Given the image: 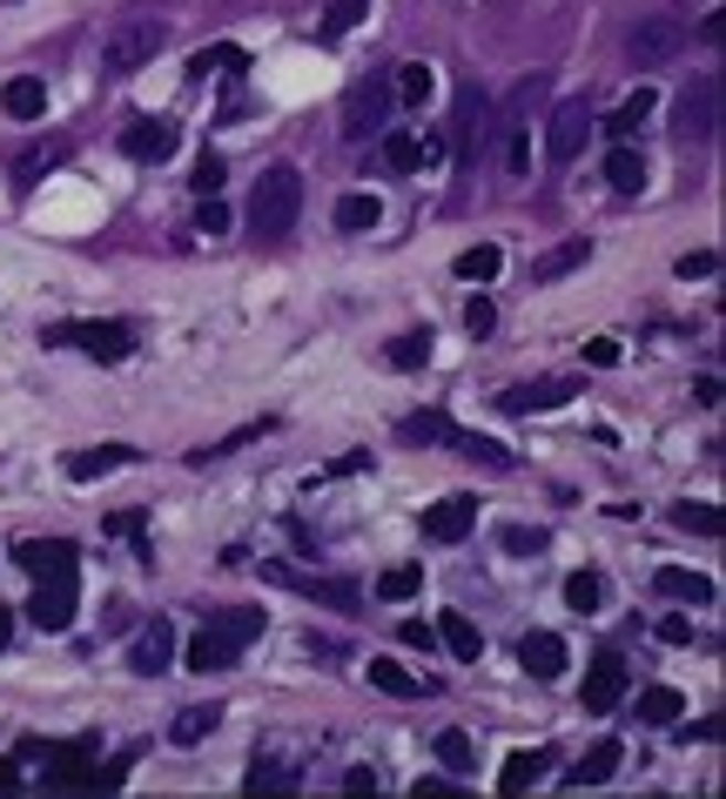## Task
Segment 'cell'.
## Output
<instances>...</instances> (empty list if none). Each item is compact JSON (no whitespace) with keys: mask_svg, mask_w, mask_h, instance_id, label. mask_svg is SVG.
<instances>
[{"mask_svg":"<svg viewBox=\"0 0 726 799\" xmlns=\"http://www.w3.org/2000/svg\"><path fill=\"white\" fill-rule=\"evenodd\" d=\"M464 329H471V336H492V329H498L492 296H471V303H464Z\"/></svg>","mask_w":726,"mask_h":799,"instance_id":"cell-42","label":"cell"},{"mask_svg":"<svg viewBox=\"0 0 726 799\" xmlns=\"http://www.w3.org/2000/svg\"><path fill=\"white\" fill-rule=\"evenodd\" d=\"M653 108H660V87H632V95L606 115V128H612V135H632V128H639L645 115H653Z\"/></svg>","mask_w":726,"mask_h":799,"instance_id":"cell-23","label":"cell"},{"mask_svg":"<svg viewBox=\"0 0 726 799\" xmlns=\"http://www.w3.org/2000/svg\"><path fill=\"white\" fill-rule=\"evenodd\" d=\"M505 545H512L518 558H538V551H545V530H525V524H512V530H505Z\"/></svg>","mask_w":726,"mask_h":799,"instance_id":"cell-47","label":"cell"},{"mask_svg":"<svg viewBox=\"0 0 726 799\" xmlns=\"http://www.w3.org/2000/svg\"><path fill=\"white\" fill-rule=\"evenodd\" d=\"M625 679H632L625 659H619V652H599L592 672H586V698H579V705H586V713H619V705H625Z\"/></svg>","mask_w":726,"mask_h":799,"instance_id":"cell-6","label":"cell"},{"mask_svg":"<svg viewBox=\"0 0 726 799\" xmlns=\"http://www.w3.org/2000/svg\"><path fill=\"white\" fill-rule=\"evenodd\" d=\"M619 759H625V746H619V739H599L572 772H565V786H606V779L619 772Z\"/></svg>","mask_w":726,"mask_h":799,"instance_id":"cell-18","label":"cell"},{"mask_svg":"<svg viewBox=\"0 0 726 799\" xmlns=\"http://www.w3.org/2000/svg\"><path fill=\"white\" fill-rule=\"evenodd\" d=\"M377 128H383V87H357V95H350V115H344V135L364 141V135H377Z\"/></svg>","mask_w":726,"mask_h":799,"instance_id":"cell-22","label":"cell"},{"mask_svg":"<svg viewBox=\"0 0 726 799\" xmlns=\"http://www.w3.org/2000/svg\"><path fill=\"white\" fill-rule=\"evenodd\" d=\"M586 141H592L586 102H558V108H551V128H545V155H551V161H579Z\"/></svg>","mask_w":726,"mask_h":799,"instance_id":"cell-5","label":"cell"},{"mask_svg":"<svg viewBox=\"0 0 726 799\" xmlns=\"http://www.w3.org/2000/svg\"><path fill=\"white\" fill-rule=\"evenodd\" d=\"M222 175H229V168H222L215 155H202V161L189 168V182H196V196H215V189H222Z\"/></svg>","mask_w":726,"mask_h":799,"instance_id":"cell-45","label":"cell"},{"mask_svg":"<svg viewBox=\"0 0 726 799\" xmlns=\"http://www.w3.org/2000/svg\"><path fill=\"white\" fill-rule=\"evenodd\" d=\"M196 229H202V235H229V209H222V202L209 196V209L196 215Z\"/></svg>","mask_w":726,"mask_h":799,"instance_id":"cell-49","label":"cell"},{"mask_svg":"<svg viewBox=\"0 0 726 799\" xmlns=\"http://www.w3.org/2000/svg\"><path fill=\"white\" fill-rule=\"evenodd\" d=\"M586 262H592V242H558L551 255H538V262H532V283H558V276L586 270Z\"/></svg>","mask_w":726,"mask_h":799,"instance_id":"cell-19","label":"cell"},{"mask_svg":"<svg viewBox=\"0 0 726 799\" xmlns=\"http://www.w3.org/2000/svg\"><path fill=\"white\" fill-rule=\"evenodd\" d=\"M235 652H242V645H235L229 632L202 625V632L189 639V659H182V665H189V672H229V665H235Z\"/></svg>","mask_w":726,"mask_h":799,"instance_id":"cell-14","label":"cell"},{"mask_svg":"<svg viewBox=\"0 0 726 799\" xmlns=\"http://www.w3.org/2000/svg\"><path fill=\"white\" fill-rule=\"evenodd\" d=\"M122 464H135L128 443H102V451H74V458H67V477H74V484H95V477H108V471H122Z\"/></svg>","mask_w":726,"mask_h":799,"instance_id":"cell-16","label":"cell"},{"mask_svg":"<svg viewBox=\"0 0 726 799\" xmlns=\"http://www.w3.org/2000/svg\"><path fill=\"white\" fill-rule=\"evenodd\" d=\"M660 639H666V645H686V639H693V618H680V611L660 618Z\"/></svg>","mask_w":726,"mask_h":799,"instance_id":"cell-51","label":"cell"},{"mask_svg":"<svg viewBox=\"0 0 726 799\" xmlns=\"http://www.w3.org/2000/svg\"><path fill=\"white\" fill-rule=\"evenodd\" d=\"M14 558H21L34 578H74V545H61V538H48V545L34 538V545H21Z\"/></svg>","mask_w":726,"mask_h":799,"instance_id":"cell-17","label":"cell"},{"mask_svg":"<svg viewBox=\"0 0 726 799\" xmlns=\"http://www.w3.org/2000/svg\"><path fill=\"white\" fill-rule=\"evenodd\" d=\"M370 685H377V692H397V698H424V679H411L397 659H370Z\"/></svg>","mask_w":726,"mask_h":799,"instance_id":"cell-31","label":"cell"},{"mask_svg":"<svg viewBox=\"0 0 726 799\" xmlns=\"http://www.w3.org/2000/svg\"><path fill=\"white\" fill-rule=\"evenodd\" d=\"M424 591V571L418 565H390L383 578H377V598H418Z\"/></svg>","mask_w":726,"mask_h":799,"instance_id":"cell-36","label":"cell"},{"mask_svg":"<svg viewBox=\"0 0 726 799\" xmlns=\"http://www.w3.org/2000/svg\"><path fill=\"white\" fill-rule=\"evenodd\" d=\"M713 108H719V87H713V81H693L686 95H680V122H673L680 141H706V135H713Z\"/></svg>","mask_w":726,"mask_h":799,"instance_id":"cell-9","label":"cell"},{"mask_svg":"<svg viewBox=\"0 0 726 799\" xmlns=\"http://www.w3.org/2000/svg\"><path fill=\"white\" fill-rule=\"evenodd\" d=\"M128 665H135L141 679H155V672H169V665H176V632H169V625H161V618H155V625H148V632L135 639Z\"/></svg>","mask_w":726,"mask_h":799,"instance_id":"cell-13","label":"cell"},{"mask_svg":"<svg viewBox=\"0 0 726 799\" xmlns=\"http://www.w3.org/2000/svg\"><path fill=\"white\" fill-rule=\"evenodd\" d=\"M209 625H215V632H229L235 645H250V639L263 632V604H229V611H215V618H209Z\"/></svg>","mask_w":726,"mask_h":799,"instance_id":"cell-26","label":"cell"},{"mask_svg":"<svg viewBox=\"0 0 726 799\" xmlns=\"http://www.w3.org/2000/svg\"><path fill=\"white\" fill-rule=\"evenodd\" d=\"M169 148H176V122H161V115H141L122 128V155H135V161H161Z\"/></svg>","mask_w":726,"mask_h":799,"instance_id":"cell-10","label":"cell"},{"mask_svg":"<svg viewBox=\"0 0 726 799\" xmlns=\"http://www.w3.org/2000/svg\"><path fill=\"white\" fill-rule=\"evenodd\" d=\"M438 625H424V618H403V645H431Z\"/></svg>","mask_w":726,"mask_h":799,"instance_id":"cell-52","label":"cell"},{"mask_svg":"<svg viewBox=\"0 0 726 799\" xmlns=\"http://www.w3.org/2000/svg\"><path fill=\"white\" fill-rule=\"evenodd\" d=\"M438 639L451 645V659H477V652H484V639H477V625H471L464 611H444V618H438Z\"/></svg>","mask_w":726,"mask_h":799,"instance_id":"cell-25","label":"cell"},{"mask_svg":"<svg viewBox=\"0 0 726 799\" xmlns=\"http://www.w3.org/2000/svg\"><path fill=\"white\" fill-rule=\"evenodd\" d=\"M713 270H719V255H713V249H699V255L680 262V276H686V283H699V276H713Z\"/></svg>","mask_w":726,"mask_h":799,"instance_id":"cell-48","label":"cell"},{"mask_svg":"<svg viewBox=\"0 0 726 799\" xmlns=\"http://www.w3.org/2000/svg\"><path fill=\"white\" fill-rule=\"evenodd\" d=\"M498 270H505V249H498V242H477V249L457 255V270H451V276H464V283H492Z\"/></svg>","mask_w":726,"mask_h":799,"instance_id":"cell-24","label":"cell"},{"mask_svg":"<svg viewBox=\"0 0 726 799\" xmlns=\"http://www.w3.org/2000/svg\"><path fill=\"white\" fill-rule=\"evenodd\" d=\"M0 108H8L14 122H41L48 115V81L41 74H14L8 87H0Z\"/></svg>","mask_w":726,"mask_h":799,"instance_id":"cell-15","label":"cell"},{"mask_svg":"<svg viewBox=\"0 0 726 799\" xmlns=\"http://www.w3.org/2000/svg\"><path fill=\"white\" fill-rule=\"evenodd\" d=\"M444 437H451L444 410H418V417H403V443H444Z\"/></svg>","mask_w":726,"mask_h":799,"instance_id":"cell-37","label":"cell"},{"mask_svg":"<svg viewBox=\"0 0 726 799\" xmlns=\"http://www.w3.org/2000/svg\"><path fill=\"white\" fill-rule=\"evenodd\" d=\"M545 759H551V753H512L505 772H498V792H525V786H538V779H545Z\"/></svg>","mask_w":726,"mask_h":799,"instance_id":"cell-30","label":"cell"},{"mask_svg":"<svg viewBox=\"0 0 726 799\" xmlns=\"http://www.w3.org/2000/svg\"><path fill=\"white\" fill-rule=\"evenodd\" d=\"M263 786H276V792H290V786H296V766H276V759H256V766H250V792H263Z\"/></svg>","mask_w":726,"mask_h":799,"instance_id":"cell-40","label":"cell"},{"mask_svg":"<svg viewBox=\"0 0 726 799\" xmlns=\"http://www.w3.org/2000/svg\"><path fill=\"white\" fill-rule=\"evenodd\" d=\"M666 598H680V604H713V578L706 571H686V565H666L660 578H653Z\"/></svg>","mask_w":726,"mask_h":799,"instance_id":"cell-20","label":"cell"},{"mask_svg":"<svg viewBox=\"0 0 726 799\" xmlns=\"http://www.w3.org/2000/svg\"><path fill=\"white\" fill-rule=\"evenodd\" d=\"M680 705H686V698H680L673 685H645V692H639V719H645V726H673Z\"/></svg>","mask_w":726,"mask_h":799,"instance_id":"cell-28","label":"cell"},{"mask_svg":"<svg viewBox=\"0 0 726 799\" xmlns=\"http://www.w3.org/2000/svg\"><path fill=\"white\" fill-rule=\"evenodd\" d=\"M383 357L397 364V370H418V364H431V329H411V336H397Z\"/></svg>","mask_w":726,"mask_h":799,"instance_id":"cell-34","label":"cell"},{"mask_svg":"<svg viewBox=\"0 0 726 799\" xmlns=\"http://www.w3.org/2000/svg\"><path fill=\"white\" fill-rule=\"evenodd\" d=\"M518 659H525V672L558 679V672H565V639H558V632H532V639L518 645Z\"/></svg>","mask_w":726,"mask_h":799,"instance_id":"cell-21","label":"cell"},{"mask_svg":"<svg viewBox=\"0 0 726 799\" xmlns=\"http://www.w3.org/2000/svg\"><path fill=\"white\" fill-rule=\"evenodd\" d=\"M431 95H438V74H431L424 61H411V67L397 74V108H424Z\"/></svg>","mask_w":726,"mask_h":799,"instance_id":"cell-27","label":"cell"},{"mask_svg":"<svg viewBox=\"0 0 726 799\" xmlns=\"http://www.w3.org/2000/svg\"><path fill=\"white\" fill-rule=\"evenodd\" d=\"M48 343L54 349H88L102 364H122L135 349V329L128 323H61V329H48Z\"/></svg>","mask_w":726,"mask_h":799,"instance_id":"cell-3","label":"cell"},{"mask_svg":"<svg viewBox=\"0 0 726 799\" xmlns=\"http://www.w3.org/2000/svg\"><path fill=\"white\" fill-rule=\"evenodd\" d=\"M680 48H686V28H680V21H666V14H653V21H639V28L625 34V54H632L639 67H660V61H680Z\"/></svg>","mask_w":726,"mask_h":799,"instance_id":"cell-4","label":"cell"},{"mask_svg":"<svg viewBox=\"0 0 726 799\" xmlns=\"http://www.w3.org/2000/svg\"><path fill=\"white\" fill-rule=\"evenodd\" d=\"M95 779H102V772H95L88 759H61V766L48 772V786H95Z\"/></svg>","mask_w":726,"mask_h":799,"instance_id":"cell-43","label":"cell"},{"mask_svg":"<svg viewBox=\"0 0 726 799\" xmlns=\"http://www.w3.org/2000/svg\"><path fill=\"white\" fill-rule=\"evenodd\" d=\"M438 155H444V141H418V135H403V128H390V135H383V161H390L397 175L438 168Z\"/></svg>","mask_w":726,"mask_h":799,"instance_id":"cell-12","label":"cell"},{"mask_svg":"<svg viewBox=\"0 0 726 799\" xmlns=\"http://www.w3.org/2000/svg\"><path fill=\"white\" fill-rule=\"evenodd\" d=\"M344 786H350V792H377V772H370V766H357V772H350Z\"/></svg>","mask_w":726,"mask_h":799,"instance_id":"cell-53","label":"cell"},{"mask_svg":"<svg viewBox=\"0 0 726 799\" xmlns=\"http://www.w3.org/2000/svg\"><path fill=\"white\" fill-rule=\"evenodd\" d=\"M8 639H14V611H8V604H0V645H8Z\"/></svg>","mask_w":726,"mask_h":799,"instance_id":"cell-54","label":"cell"},{"mask_svg":"<svg viewBox=\"0 0 726 799\" xmlns=\"http://www.w3.org/2000/svg\"><path fill=\"white\" fill-rule=\"evenodd\" d=\"M377 215H383V202H377V196H344V202H337V229H350V235H357V229H370Z\"/></svg>","mask_w":726,"mask_h":799,"instance_id":"cell-35","label":"cell"},{"mask_svg":"<svg viewBox=\"0 0 726 799\" xmlns=\"http://www.w3.org/2000/svg\"><path fill=\"white\" fill-rule=\"evenodd\" d=\"M565 604H572V611H599L606 604V578L599 571H572V578H565Z\"/></svg>","mask_w":726,"mask_h":799,"instance_id":"cell-33","label":"cell"},{"mask_svg":"<svg viewBox=\"0 0 726 799\" xmlns=\"http://www.w3.org/2000/svg\"><path fill=\"white\" fill-rule=\"evenodd\" d=\"M296 215H303V168L296 161H276V168H263V182H256V202H250V222H256V235H290L296 229Z\"/></svg>","mask_w":726,"mask_h":799,"instance_id":"cell-2","label":"cell"},{"mask_svg":"<svg viewBox=\"0 0 726 799\" xmlns=\"http://www.w3.org/2000/svg\"><path fill=\"white\" fill-rule=\"evenodd\" d=\"M586 364H599V370H612V364H619V343H612V336H599V343H586Z\"/></svg>","mask_w":726,"mask_h":799,"instance_id":"cell-50","label":"cell"},{"mask_svg":"<svg viewBox=\"0 0 726 799\" xmlns=\"http://www.w3.org/2000/svg\"><path fill=\"white\" fill-rule=\"evenodd\" d=\"M14 779H21V772H14V766H8V759H0V792H8V786H14Z\"/></svg>","mask_w":726,"mask_h":799,"instance_id":"cell-55","label":"cell"},{"mask_svg":"<svg viewBox=\"0 0 726 799\" xmlns=\"http://www.w3.org/2000/svg\"><path fill=\"white\" fill-rule=\"evenodd\" d=\"M579 397V383L572 377H545V383H518V390H505V410L512 417H532V410H558V403H572Z\"/></svg>","mask_w":726,"mask_h":799,"instance_id":"cell-11","label":"cell"},{"mask_svg":"<svg viewBox=\"0 0 726 799\" xmlns=\"http://www.w3.org/2000/svg\"><path fill=\"white\" fill-rule=\"evenodd\" d=\"M215 719H222V713H215V705H189V713H176V726H169V739H176V746H202V739L215 733Z\"/></svg>","mask_w":726,"mask_h":799,"instance_id":"cell-32","label":"cell"},{"mask_svg":"<svg viewBox=\"0 0 726 799\" xmlns=\"http://www.w3.org/2000/svg\"><path fill=\"white\" fill-rule=\"evenodd\" d=\"M438 759H444V772H471L477 759H471V739L451 726V733H438Z\"/></svg>","mask_w":726,"mask_h":799,"instance_id":"cell-38","label":"cell"},{"mask_svg":"<svg viewBox=\"0 0 726 799\" xmlns=\"http://www.w3.org/2000/svg\"><path fill=\"white\" fill-rule=\"evenodd\" d=\"M364 14H370V0H337V8H330V14H323V34H330V41H337V34H350V28H357Z\"/></svg>","mask_w":726,"mask_h":799,"instance_id":"cell-39","label":"cell"},{"mask_svg":"<svg viewBox=\"0 0 726 799\" xmlns=\"http://www.w3.org/2000/svg\"><path fill=\"white\" fill-rule=\"evenodd\" d=\"M161 41H169V21H161V14H128V21L108 28V41H102V74H108V81L141 74V67L161 54Z\"/></svg>","mask_w":726,"mask_h":799,"instance_id":"cell-1","label":"cell"},{"mask_svg":"<svg viewBox=\"0 0 726 799\" xmlns=\"http://www.w3.org/2000/svg\"><path fill=\"white\" fill-rule=\"evenodd\" d=\"M28 618L41 632H67L74 625V578H41L34 598H28Z\"/></svg>","mask_w":726,"mask_h":799,"instance_id":"cell-8","label":"cell"},{"mask_svg":"<svg viewBox=\"0 0 726 799\" xmlns=\"http://www.w3.org/2000/svg\"><path fill=\"white\" fill-rule=\"evenodd\" d=\"M606 182H612L619 196H639V189H645V161H639L632 148H612V155H606Z\"/></svg>","mask_w":726,"mask_h":799,"instance_id":"cell-29","label":"cell"},{"mask_svg":"<svg viewBox=\"0 0 726 799\" xmlns=\"http://www.w3.org/2000/svg\"><path fill=\"white\" fill-rule=\"evenodd\" d=\"M209 67H222V74H242V48H202V54L189 61V74H209Z\"/></svg>","mask_w":726,"mask_h":799,"instance_id":"cell-41","label":"cell"},{"mask_svg":"<svg viewBox=\"0 0 726 799\" xmlns=\"http://www.w3.org/2000/svg\"><path fill=\"white\" fill-rule=\"evenodd\" d=\"M673 517H680L686 530H699V538H713V530H719V511H713V504H680Z\"/></svg>","mask_w":726,"mask_h":799,"instance_id":"cell-44","label":"cell"},{"mask_svg":"<svg viewBox=\"0 0 726 799\" xmlns=\"http://www.w3.org/2000/svg\"><path fill=\"white\" fill-rule=\"evenodd\" d=\"M457 437V430H451ZM457 451L477 458V464H512V451H498V443H484V437H457Z\"/></svg>","mask_w":726,"mask_h":799,"instance_id":"cell-46","label":"cell"},{"mask_svg":"<svg viewBox=\"0 0 726 799\" xmlns=\"http://www.w3.org/2000/svg\"><path fill=\"white\" fill-rule=\"evenodd\" d=\"M477 524V497H438L431 511H424V545H457L464 538V530Z\"/></svg>","mask_w":726,"mask_h":799,"instance_id":"cell-7","label":"cell"}]
</instances>
